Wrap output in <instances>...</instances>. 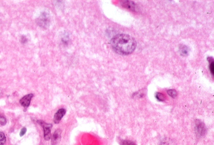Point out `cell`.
Wrapping results in <instances>:
<instances>
[{
  "label": "cell",
  "mask_w": 214,
  "mask_h": 145,
  "mask_svg": "<svg viewBox=\"0 0 214 145\" xmlns=\"http://www.w3.org/2000/svg\"><path fill=\"white\" fill-rule=\"evenodd\" d=\"M208 61L209 62V68L210 72L212 75L213 76L214 74V59L213 57H208Z\"/></svg>",
  "instance_id": "obj_10"
},
{
  "label": "cell",
  "mask_w": 214,
  "mask_h": 145,
  "mask_svg": "<svg viewBox=\"0 0 214 145\" xmlns=\"http://www.w3.org/2000/svg\"><path fill=\"white\" fill-rule=\"evenodd\" d=\"M7 122V120L6 118L0 116V124L2 126H4L6 125Z\"/></svg>",
  "instance_id": "obj_13"
},
{
  "label": "cell",
  "mask_w": 214,
  "mask_h": 145,
  "mask_svg": "<svg viewBox=\"0 0 214 145\" xmlns=\"http://www.w3.org/2000/svg\"><path fill=\"white\" fill-rule=\"evenodd\" d=\"M113 49L118 54L127 55L134 51L137 45L136 41L131 36L126 34H118L110 40Z\"/></svg>",
  "instance_id": "obj_1"
},
{
  "label": "cell",
  "mask_w": 214,
  "mask_h": 145,
  "mask_svg": "<svg viewBox=\"0 0 214 145\" xmlns=\"http://www.w3.org/2000/svg\"><path fill=\"white\" fill-rule=\"evenodd\" d=\"M178 50H179V52L180 55L183 56H187L189 54L190 51L189 47L187 45L183 44H181L179 45Z\"/></svg>",
  "instance_id": "obj_9"
},
{
  "label": "cell",
  "mask_w": 214,
  "mask_h": 145,
  "mask_svg": "<svg viewBox=\"0 0 214 145\" xmlns=\"http://www.w3.org/2000/svg\"><path fill=\"white\" fill-rule=\"evenodd\" d=\"M5 138V135L2 132H0V140H2Z\"/></svg>",
  "instance_id": "obj_18"
},
{
  "label": "cell",
  "mask_w": 214,
  "mask_h": 145,
  "mask_svg": "<svg viewBox=\"0 0 214 145\" xmlns=\"http://www.w3.org/2000/svg\"><path fill=\"white\" fill-rule=\"evenodd\" d=\"M195 123V131L197 135L199 137L203 136L206 133V127L204 123L198 120H196Z\"/></svg>",
  "instance_id": "obj_4"
},
{
  "label": "cell",
  "mask_w": 214,
  "mask_h": 145,
  "mask_svg": "<svg viewBox=\"0 0 214 145\" xmlns=\"http://www.w3.org/2000/svg\"><path fill=\"white\" fill-rule=\"evenodd\" d=\"M167 93L170 96L173 98H175L177 96V92L174 89H170L167 91Z\"/></svg>",
  "instance_id": "obj_11"
},
{
  "label": "cell",
  "mask_w": 214,
  "mask_h": 145,
  "mask_svg": "<svg viewBox=\"0 0 214 145\" xmlns=\"http://www.w3.org/2000/svg\"><path fill=\"white\" fill-rule=\"evenodd\" d=\"M33 96V94L32 93L26 95L20 99V103L23 107L24 108H28L30 105L31 99L32 98Z\"/></svg>",
  "instance_id": "obj_8"
},
{
  "label": "cell",
  "mask_w": 214,
  "mask_h": 145,
  "mask_svg": "<svg viewBox=\"0 0 214 145\" xmlns=\"http://www.w3.org/2000/svg\"><path fill=\"white\" fill-rule=\"evenodd\" d=\"M122 145H135L134 143L129 140H123L121 143Z\"/></svg>",
  "instance_id": "obj_14"
},
{
  "label": "cell",
  "mask_w": 214,
  "mask_h": 145,
  "mask_svg": "<svg viewBox=\"0 0 214 145\" xmlns=\"http://www.w3.org/2000/svg\"><path fill=\"white\" fill-rule=\"evenodd\" d=\"M61 129H57L54 132L52 138V145H59L61 139Z\"/></svg>",
  "instance_id": "obj_5"
},
{
  "label": "cell",
  "mask_w": 214,
  "mask_h": 145,
  "mask_svg": "<svg viewBox=\"0 0 214 145\" xmlns=\"http://www.w3.org/2000/svg\"><path fill=\"white\" fill-rule=\"evenodd\" d=\"M36 23L40 27L44 29L47 28L50 23V16L46 12L42 13L40 16L36 20Z\"/></svg>",
  "instance_id": "obj_2"
},
{
  "label": "cell",
  "mask_w": 214,
  "mask_h": 145,
  "mask_svg": "<svg viewBox=\"0 0 214 145\" xmlns=\"http://www.w3.org/2000/svg\"><path fill=\"white\" fill-rule=\"evenodd\" d=\"M27 41V39L25 36H23L21 37L20 41L22 43H26Z\"/></svg>",
  "instance_id": "obj_17"
},
{
  "label": "cell",
  "mask_w": 214,
  "mask_h": 145,
  "mask_svg": "<svg viewBox=\"0 0 214 145\" xmlns=\"http://www.w3.org/2000/svg\"><path fill=\"white\" fill-rule=\"evenodd\" d=\"M26 131L27 129L26 128L24 127L22 128L21 131H20V137H22V136H24L25 134L26 133Z\"/></svg>",
  "instance_id": "obj_16"
},
{
  "label": "cell",
  "mask_w": 214,
  "mask_h": 145,
  "mask_svg": "<svg viewBox=\"0 0 214 145\" xmlns=\"http://www.w3.org/2000/svg\"><path fill=\"white\" fill-rule=\"evenodd\" d=\"M66 113V110L64 109H60L58 110L56 112L54 117V122L56 124H58L60 122L63 117L65 115Z\"/></svg>",
  "instance_id": "obj_7"
},
{
  "label": "cell",
  "mask_w": 214,
  "mask_h": 145,
  "mask_svg": "<svg viewBox=\"0 0 214 145\" xmlns=\"http://www.w3.org/2000/svg\"><path fill=\"white\" fill-rule=\"evenodd\" d=\"M37 122L40 126H42L44 129V137L45 139L46 140H49L51 138V132L52 127V125L50 123H47L42 120H38Z\"/></svg>",
  "instance_id": "obj_3"
},
{
  "label": "cell",
  "mask_w": 214,
  "mask_h": 145,
  "mask_svg": "<svg viewBox=\"0 0 214 145\" xmlns=\"http://www.w3.org/2000/svg\"><path fill=\"white\" fill-rule=\"evenodd\" d=\"M145 95V93L144 92L140 91L139 92L136 93L135 94H134V96L138 97L139 98L142 97Z\"/></svg>",
  "instance_id": "obj_15"
},
{
  "label": "cell",
  "mask_w": 214,
  "mask_h": 145,
  "mask_svg": "<svg viewBox=\"0 0 214 145\" xmlns=\"http://www.w3.org/2000/svg\"><path fill=\"white\" fill-rule=\"evenodd\" d=\"M156 97L158 101L160 102H163L165 100V96L164 94L160 93H157L156 94Z\"/></svg>",
  "instance_id": "obj_12"
},
{
  "label": "cell",
  "mask_w": 214,
  "mask_h": 145,
  "mask_svg": "<svg viewBox=\"0 0 214 145\" xmlns=\"http://www.w3.org/2000/svg\"><path fill=\"white\" fill-rule=\"evenodd\" d=\"M6 138L5 137L4 138H3V139L2 140H0V145H3L4 144H5V142H6Z\"/></svg>",
  "instance_id": "obj_19"
},
{
  "label": "cell",
  "mask_w": 214,
  "mask_h": 145,
  "mask_svg": "<svg viewBox=\"0 0 214 145\" xmlns=\"http://www.w3.org/2000/svg\"><path fill=\"white\" fill-rule=\"evenodd\" d=\"M121 5L123 7L131 10V11L135 12L136 10V5L134 2L131 1H121L120 2Z\"/></svg>",
  "instance_id": "obj_6"
}]
</instances>
